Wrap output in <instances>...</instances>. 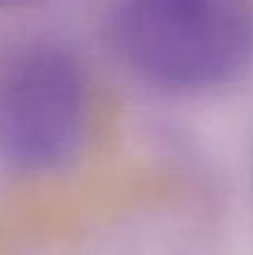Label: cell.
<instances>
[{"mask_svg":"<svg viewBox=\"0 0 253 255\" xmlns=\"http://www.w3.org/2000/svg\"><path fill=\"white\" fill-rule=\"evenodd\" d=\"M110 40L146 83L211 92L253 67V9L247 0H119Z\"/></svg>","mask_w":253,"mask_h":255,"instance_id":"obj_1","label":"cell"},{"mask_svg":"<svg viewBox=\"0 0 253 255\" xmlns=\"http://www.w3.org/2000/svg\"><path fill=\"white\" fill-rule=\"evenodd\" d=\"M92 117L90 81L74 54L36 45L0 81V152L25 172H54L85 145Z\"/></svg>","mask_w":253,"mask_h":255,"instance_id":"obj_2","label":"cell"},{"mask_svg":"<svg viewBox=\"0 0 253 255\" xmlns=\"http://www.w3.org/2000/svg\"><path fill=\"white\" fill-rule=\"evenodd\" d=\"M31 2H36V0H0V9H20Z\"/></svg>","mask_w":253,"mask_h":255,"instance_id":"obj_3","label":"cell"}]
</instances>
